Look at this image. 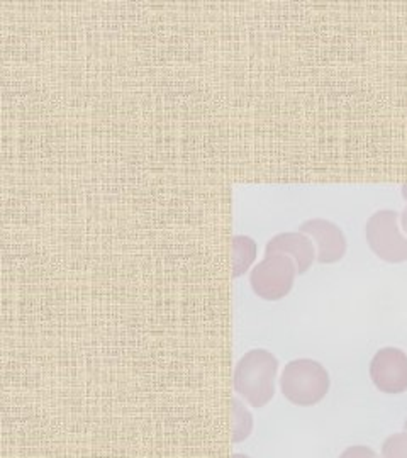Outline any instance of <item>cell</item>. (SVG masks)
Returning <instances> with one entry per match:
<instances>
[{
	"mask_svg": "<svg viewBox=\"0 0 407 458\" xmlns=\"http://www.w3.org/2000/svg\"><path fill=\"white\" fill-rule=\"evenodd\" d=\"M277 357L263 348L251 350L240 359L234 369V391L253 408L267 406L276 395Z\"/></svg>",
	"mask_w": 407,
	"mask_h": 458,
	"instance_id": "cell-1",
	"label": "cell"
},
{
	"mask_svg": "<svg viewBox=\"0 0 407 458\" xmlns=\"http://www.w3.org/2000/svg\"><path fill=\"white\" fill-rule=\"evenodd\" d=\"M401 194H403V197L407 200V185H403ZM401 228H403V231L407 234V204L406 208L403 209V213H401Z\"/></svg>",
	"mask_w": 407,
	"mask_h": 458,
	"instance_id": "cell-12",
	"label": "cell"
},
{
	"mask_svg": "<svg viewBox=\"0 0 407 458\" xmlns=\"http://www.w3.org/2000/svg\"><path fill=\"white\" fill-rule=\"evenodd\" d=\"M370 378L375 387L384 394L407 391V353L395 346L378 350L370 361Z\"/></svg>",
	"mask_w": 407,
	"mask_h": 458,
	"instance_id": "cell-5",
	"label": "cell"
},
{
	"mask_svg": "<svg viewBox=\"0 0 407 458\" xmlns=\"http://www.w3.org/2000/svg\"><path fill=\"white\" fill-rule=\"evenodd\" d=\"M231 410H233V442H244L253 431V418L250 411L246 410L236 397L231 399Z\"/></svg>",
	"mask_w": 407,
	"mask_h": 458,
	"instance_id": "cell-9",
	"label": "cell"
},
{
	"mask_svg": "<svg viewBox=\"0 0 407 458\" xmlns=\"http://www.w3.org/2000/svg\"><path fill=\"white\" fill-rule=\"evenodd\" d=\"M268 255L291 257L297 267V276H304L316 262V246L309 236L301 231L278 233L265 246V257Z\"/></svg>",
	"mask_w": 407,
	"mask_h": 458,
	"instance_id": "cell-7",
	"label": "cell"
},
{
	"mask_svg": "<svg viewBox=\"0 0 407 458\" xmlns=\"http://www.w3.org/2000/svg\"><path fill=\"white\" fill-rule=\"evenodd\" d=\"M382 458H407V431L391 435L384 442Z\"/></svg>",
	"mask_w": 407,
	"mask_h": 458,
	"instance_id": "cell-10",
	"label": "cell"
},
{
	"mask_svg": "<svg viewBox=\"0 0 407 458\" xmlns=\"http://www.w3.org/2000/svg\"><path fill=\"white\" fill-rule=\"evenodd\" d=\"M299 231L308 234L316 246V262L323 265L340 262L346 255V236L338 225L323 217L304 221Z\"/></svg>",
	"mask_w": 407,
	"mask_h": 458,
	"instance_id": "cell-6",
	"label": "cell"
},
{
	"mask_svg": "<svg viewBox=\"0 0 407 458\" xmlns=\"http://www.w3.org/2000/svg\"><path fill=\"white\" fill-rule=\"evenodd\" d=\"M404 431H407V420H406V423H404Z\"/></svg>",
	"mask_w": 407,
	"mask_h": 458,
	"instance_id": "cell-14",
	"label": "cell"
},
{
	"mask_svg": "<svg viewBox=\"0 0 407 458\" xmlns=\"http://www.w3.org/2000/svg\"><path fill=\"white\" fill-rule=\"evenodd\" d=\"M297 277V267L287 255H268L250 276L253 293L265 301H280L291 294Z\"/></svg>",
	"mask_w": 407,
	"mask_h": 458,
	"instance_id": "cell-4",
	"label": "cell"
},
{
	"mask_svg": "<svg viewBox=\"0 0 407 458\" xmlns=\"http://www.w3.org/2000/svg\"><path fill=\"white\" fill-rule=\"evenodd\" d=\"M340 458H380L378 454L372 450L370 446H365V445H355V446H348L344 452H343Z\"/></svg>",
	"mask_w": 407,
	"mask_h": 458,
	"instance_id": "cell-11",
	"label": "cell"
},
{
	"mask_svg": "<svg viewBox=\"0 0 407 458\" xmlns=\"http://www.w3.org/2000/svg\"><path fill=\"white\" fill-rule=\"evenodd\" d=\"M365 240L380 260L407 262V236L401 228V213L380 209L372 214L365 225Z\"/></svg>",
	"mask_w": 407,
	"mask_h": 458,
	"instance_id": "cell-3",
	"label": "cell"
},
{
	"mask_svg": "<svg viewBox=\"0 0 407 458\" xmlns=\"http://www.w3.org/2000/svg\"><path fill=\"white\" fill-rule=\"evenodd\" d=\"M329 374L319 361L297 359L289 361L280 377V391L295 406L309 408L329 393Z\"/></svg>",
	"mask_w": 407,
	"mask_h": 458,
	"instance_id": "cell-2",
	"label": "cell"
},
{
	"mask_svg": "<svg viewBox=\"0 0 407 458\" xmlns=\"http://www.w3.org/2000/svg\"><path fill=\"white\" fill-rule=\"evenodd\" d=\"M233 458H250L248 455H242V454H236Z\"/></svg>",
	"mask_w": 407,
	"mask_h": 458,
	"instance_id": "cell-13",
	"label": "cell"
},
{
	"mask_svg": "<svg viewBox=\"0 0 407 458\" xmlns=\"http://www.w3.org/2000/svg\"><path fill=\"white\" fill-rule=\"evenodd\" d=\"M231 246H233V277H242L257 260L259 246L253 238L244 234L234 236Z\"/></svg>",
	"mask_w": 407,
	"mask_h": 458,
	"instance_id": "cell-8",
	"label": "cell"
}]
</instances>
